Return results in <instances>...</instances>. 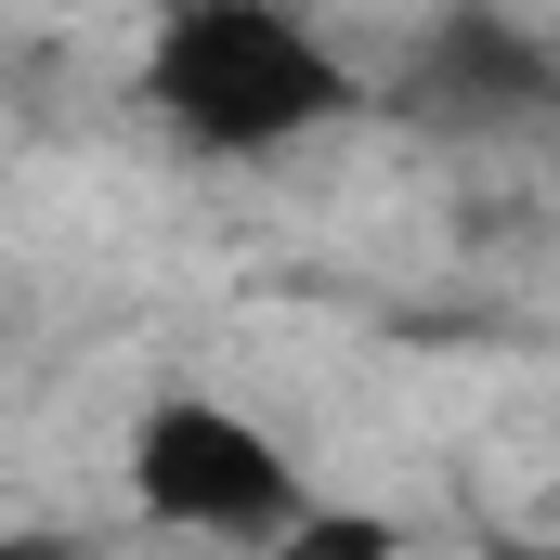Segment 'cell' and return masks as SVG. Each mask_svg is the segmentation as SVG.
<instances>
[{
	"instance_id": "obj_5",
	"label": "cell",
	"mask_w": 560,
	"mask_h": 560,
	"mask_svg": "<svg viewBox=\"0 0 560 560\" xmlns=\"http://www.w3.org/2000/svg\"><path fill=\"white\" fill-rule=\"evenodd\" d=\"M482 560H560V535H509V548H482Z\"/></svg>"
},
{
	"instance_id": "obj_6",
	"label": "cell",
	"mask_w": 560,
	"mask_h": 560,
	"mask_svg": "<svg viewBox=\"0 0 560 560\" xmlns=\"http://www.w3.org/2000/svg\"><path fill=\"white\" fill-rule=\"evenodd\" d=\"M548 105H560V52H548Z\"/></svg>"
},
{
	"instance_id": "obj_4",
	"label": "cell",
	"mask_w": 560,
	"mask_h": 560,
	"mask_svg": "<svg viewBox=\"0 0 560 560\" xmlns=\"http://www.w3.org/2000/svg\"><path fill=\"white\" fill-rule=\"evenodd\" d=\"M248 560H405V535H392L378 509H339V495H313V509L287 522L275 548H248Z\"/></svg>"
},
{
	"instance_id": "obj_1",
	"label": "cell",
	"mask_w": 560,
	"mask_h": 560,
	"mask_svg": "<svg viewBox=\"0 0 560 560\" xmlns=\"http://www.w3.org/2000/svg\"><path fill=\"white\" fill-rule=\"evenodd\" d=\"M143 105L183 156H287L365 92H352V52L275 0H170L143 26Z\"/></svg>"
},
{
	"instance_id": "obj_3",
	"label": "cell",
	"mask_w": 560,
	"mask_h": 560,
	"mask_svg": "<svg viewBox=\"0 0 560 560\" xmlns=\"http://www.w3.org/2000/svg\"><path fill=\"white\" fill-rule=\"evenodd\" d=\"M548 52L560 39L509 26V13H430L418 52H405V105H418V118H456V131L535 118V105H548Z\"/></svg>"
},
{
	"instance_id": "obj_2",
	"label": "cell",
	"mask_w": 560,
	"mask_h": 560,
	"mask_svg": "<svg viewBox=\"0 0 560 560\" xmlns=\"http://www.w3.org/2000/svg\"><path fill=\"white\" fill-rule=\"evenodd\" d=\"M118 482H131V509L156 535H209V548H275L287 522L313 509L300 456H287L248 405H222V392H156L131 418Z\"/></svg>"
}]
</instances>
